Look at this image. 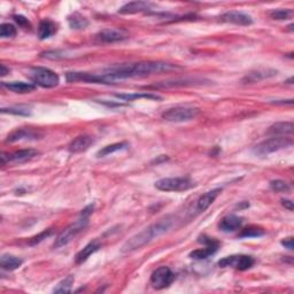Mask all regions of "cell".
I'll return each instance as SVG.
<instances>
[{
	"label": "cell",
	"mask_w": 294,
	"mask_h": 294,
	"mask_svg": "<svg viewBox=\"0 0 294 294\" xmlns=\"http://www.w3.org/2000/svg\"><path fill=\"white\" fill-rule=\"evenodd\" d=\"M281 245H283L285 248L289 249V251H293V238L292 237L285 238L284 240H281Z\"/></svg>",
	"instance_id": "38"
},
{
	"label": "cell",
	"mask_w": 294,
	"mask_h": 294,
	"mask_svg": "<svg viewBox=\"0 0 294 294\" xmlns=\"http://www.w3.org/2000/svg\"><path fill=\"white\" fill-rule=\"evenodd\" d=\"M99 40L103 43H118L122 42L129 38L128 31L124 29H118V28H108V29H104L96 35Z\"/></svg>",
	"instance_id": "12"
},
{
	"label": "cell",
	"mask_w": 294,
	"mask_h": 294,
	"mask_svg": "<svg viewBox=\"0 0 294 294\" xmlns=\"http://www.w3.org/2000/svg\"><path fill=\"white\" fill-rule=\"evenodd\" d=\"M0 36L3 38H13L16 36V28L11 23H3L0 26Z\"/></svg>",
	"instance_id": "33"
},
{
	"label": "cell",
	"mask_w": 294,
	"mask_h": 294,
	"mask_svg": "<svg viewBox=\"0 0 294 294\" xmlns=\"http://www.w3.org/2000/svg\"><path fill=\"white\" fill-rule=\"evenodd\" d=\"M281 205H283V206L285 207V208H287L288 211H293V203L291 200H281Z\"/></svg>",
	"instance_id": "39"
},
{
	"label": "cell",
	"mask_w": 294,
	"mask_h": 294,
	"mask_svg": "<svg viewBox=\"0 0 294 294\" xmlns=\"http://www.w3.org/2000/svg\"><path fill=\"white\" fill-rule=\"evenodd\" d=\"M116 98L122 99L124 102H132V100L147 99V100H161V96L156 95L151 92H138V93H121L115 94Z\"/></svg>",
	"instance_id": "26"
},
{
	"label": "cell",
	"mask_w": 294,
	"mask_h": 294,
	"mask_svg": "<svg viewBox=\"0 0 294 294\" xmlns=\"http://www.w3.org/2000/svg\"><path fill=\"white\" fill-rule=\"evenodd\" d=\"M94 143L93 137L83 135L76 137L74 140H71V143L68 146V150L70 153H74V154H77V153H82L87 151L92 145Z\"/></svg>",
	"instance_id": "16"
},
{
	"label": "cell",
	"mask_w": 294,
	"mask_h": 294,
	"mask_svg": "<svg viewBox=\"0 0 294 294\" xmlns=\"http://www.w3.org/2000/svg\"><path fill=\"white\" fill-rule=\"evenodd\" d=\"M38 135L30 129H18L12 132V134L7 137L6 142L7 143H16L20 140H31V139H37Z\"/></svg>",
	"instance_id": "22"
},
{
	"label": "cell",
	"mask_w": 294,
	"mask_h": 294,
	"mask_svg": "<svg viewBox=\"0 0 294 294\" xmlns=\"http://www.w3.org/2000/svg\"><path fill=\"white\" fill-rule=\"evenodd\" d=\"M30 78L36 86L52 88L58 86L60 77L55 71L45 67H34L30 70Z\"/></svg>",
	"instance_id": "5"
},
{
	"label": "cell",
	"mask_w": 294,
	"mask_h": 294,
	"mask_svg": "<svg viewBox=\"0 0 294 294\" xmlns=\"http://www.w3.org/2000/svg\"><path fill=\"white\" fill-rule=\"evenodd\" d=\"M74 281H75L74 276L72 275L67 276L66 278L62 279L58 285H56L55 288L53 289V292L54 293H70L72 285H74Z\"/></svg>",
	"instance_id": "29"
},
{
	"label": "cell",
	"mask_w": 294,
	"mask_h": 294,
	"mask_svg": "<svg viewBox=\"0 0 294 294\" xmlns=\"http://www.w3.org/2000/svg\"><path fill=\"white\" fill-rule=\"evenodd\" d=\"M194 186L193 180L188 177H169L155 182V187L163 192H183Z\"/></svg>",
	"instance_id": "7"
},
{
	"label": "cell",
	"mask_w": 294,
	"mask_h": 294,
	"mask_svg": "<svg viewBox=\"0 0 294 294\" xmlns=\"http://www.w3.org/2000/svg\"><path fill=\"white\" fill-rule=\"evenodd\" d=\"M14 21L19 24L20 27L24 28V29H29L30 28V22L28 21V19L24 18L22 15H14Z\"/></svg>",
	"instance_id": "37"
},
{
	"label": "cell",
	"mask_w": 294,
	"mask_h": 294,
	"mask_svg": "<svg viewBox=\"0 0 294 294\" xmlns=\"http://www.w3.org/2000/svg\"><path fill=\"white\" fill-rule=\"evenodd\" d=\"M271 19L273 20H278V21H284V20H288L292 19L293 16V11L288 10V8H280V10H273L270 13Z\"/></svg>",
	"instance_id": "32"
},
{
	"label": "cell",
	"mask_w": 294,
	"mask_h": 294,
	"mask_svg": "<svg viewBox=\"0 0 294 294\" xmlns=\"http://www.w3.org/2000/svg\"><path fill=\"white\" fill-rule=\"evenodd\" d=\"M264 230L259 227H254V225H251L244 230H241L239 237L240 238H255V237H261L264 235Z\"/></svg>",
	"instance_id": "31"
},
{
	"label": "cell",
	"mask_w": 294,
	"mask_h": 294,
	"mask_svg": "<svg viewBox=\"0 0 294 294\" xmlns=\"http://www.w3.org/2000/svg\"><path fill=\"white\" fill-rule=\"evenodd\" d=\"M7 72H10V69H7L5 64H2V66H0V74H2V76H5L7 75Z\"/></svg>",
	"instance_id": "40"
},
{
	"label": "cell",
	"mask_w": 294,
	"mask_h": 294,
	"mask_svg": "<svg viewBox=\"0 0 294 294\" xmlns=\"http://www.w3.org/2000/svg\"><path fill=\"white\" fill-rule=\"evenodd\" d=\"M277 75V71L275 70H257L255 72H251V74L247 75V77L245 79H247L248 82H256V80L263 79V78H268V77H272V76Z\"/></svg>",
	"instance_id": "30"
},
{
	"label": "cell",
	"mask_w": 294,
	"mask_h": 294,
	"mask_svg": "<svg viewBox=\"0 0 294 294\" xmlns=\"http://www.w3.org/2000/svg\"><path fill=\"white\" fill-rule=\"evenodd\" d=\"M175 280V273L168 267H160L153 271L151 276L152 286L156 289H163L170 286Z\"/></svg>",
	"instance_id": "9"
},
{
	"label": "cell",
	"mask_w": 294,
	"mask_h": 294,
	"mask_svg": "<svg viewBox=\"0 0 294 294\" xmlns=\"http://www.w3.org/2000/svg\"><path fill=\"white\" fill-rule=\"evenodd\" d=\"M219 241H215V243H212V244H208V245H205V248H200V249H195V251H193L190 253V256L192 259L194 260H205L207 259L213 254H215L217 252V249H219Z\"/></svg>",
	"instance_id": "23"
},
{
	"label": "cell",
	"mask_w": 294,
	"mask_h": 294,
	"mask_svg": "<svg viewBox=\"0 0 294 294\" xmlns=\"http://www.w3.org/2000/svg\"><path fill=\"white\" fill-rule=\"evenodd\" d=\"M294 131L293 122H277L269 128L268 134L275 137H285L292 135Z\"/></svg>",
	"instance_id": "21"
},
{
	"label": "cell",
	"mask_w": 294,
	"mask_h": 294,
	"mask_svg": "<svg viewBox=\"0 0 294 294\" xmlns=\"http://www.w3.org/2000/svg\"><path fill=\"white\" fill-rule=\"evenodd\" d=\"M23 264V261L18 256L11 255V254H4L0 259V267L4 270L7 271H13L19 269Z\"/></svg>",
	"instance_id": "25"
},
{
	"label": "cell",
	"mask_w": 294,
	"mask_h": 294,
	"mask_svg": "<svg viewBox=\"0 0 294 294\" xmlns=\"http://www.w3.org/2000/svg\"><path fill=\"white\" fill-rule=\"evenodd\" d=\"M255 263V260L249 255H231L223 257L219 261V267L221 268H233L237 270L245 271L252 268Z\"/></svg>",
	"instance_id": "8"
},
{
	"label": "cell",
	"mask_w": 294,
	"mask_h": 294,
	"mask_svg": "<svg viewBox=\"0 0 294 294\" xmlns=\"http://www.w3.org/2000/svg\"><path fill=\"white\" fill-rule=\"evenodd\" d=\"M292 145L293 139L288 138V137H272V138L265 139L262 143L257 144L253 152H254V154L259 156H267L271 154V153L291 147Z\"/></svg>",
	"instance_id": "3"
},
{
	"label": "cell",
	"mask_w": 294,
	"mask_h": 294,
	"mask_svg": "<svg viewBox=\"0 0 294 294\" xmlns=\"http://www.w3.org/2000/svg\"><path fill=\"white\" fill-rule=\"evenodd\" d=\"M128 147H129L128 143H115L112 145H107V146L103 147L102 150L96 153V156H98V158H104V156L113 154V153H115V152L127 150Z\"/></svg>",
	"instance_id": "28"
},
{
	"label": "cell",
	"mask_w": 294,
	"mask_h": 294,
	"mask_svg": "<svg viewBox=\"0 0 294 294\" xmlns=\"http://www.w3.org/2000/svg\"><path fill=\"white\" fill-rule=\"evenodd\" d=\"M100 248H102V244H100L98 240H94V241H92V243L87 244L85 247H84L83 249H80L77 254H76V257H75L76 263L82 264L83 262H85L88 257H90L92 254H94L95 252H98Z\"/></svg>",
	"instance_id": "20"
},
{
	"label": "cell",
	"mask_w": 294,
	"mask_h": 294,
	"mask_svg": "<svg viewBox=\"0 0 294 294\" xmlns=\"http://www.w3.org/2000/svg\"><path fill=\"white\" fill-rule=\"evenodd\" d=\"M175 220L171 216H167L164 219H161L158 222L150 225L146 229H144L143 231H140L131 237L130 239L126 241V244L123 245L121 248L122 253H131L137 249H140L144 246H146L147 244H150L152 240L159 238L160 236L164 235V233L170 230L172 225H174Z\"/></svg>",
	"instance_id": "2"
},
{
	"label": "cell",
	"mask_w": 294,
	"mask_h": 294,
	"mask_svg": "<svg viewBox=\"0 0 294 294\" xmlns=\"http://www.w3.org/2000/svg\"><path fill=\"white\" fill-rule=\"evenodd\" d=\"M200 114V110L198 107L193 106H176L162 113V119L168 122H188V121L194 120Z\"/></svg>",
	"instance_id": "4"
},
{
	"label": "cell",
	"mask_w": 294,
	"mask_h": 294,
	"mask_svg": "<svg viewBox=\"0 0 294 294\" xmlns=\"http://www.w3.org/2000/svg\"><path fill=\"white\" fill-rule=\"evenodd\" d=\"M152 10V4L147 2H132L128 3L119 10V14L132 15L138 13H146Z\"/></svg>",
	"instance_id": "17"
},
{
	"label": "cell",
	"mask_w": 294,
	"mask_h": 294,
	"mask_svg": "<svg viewBox=\"0 0 294 294\" xmlns=\"http://www.w3.org/2000/svg\"><path fill=\"white\" fill-rule=\"evenodd\" d=\"M68 23H69V27L71 29L76 30L85 29L88 26L87 19L79 13H72L71 15L68 16Z\"/></svg>",
	"instance_id": "27"
},
{
	"label": "cell",
	"mask_w": 294,
	"mask_h": 294,
	"mask_svg": "<svg viewBox=\"0 0 294 294\" xmlns=\"http://www.w3.org/2000/svg\"><path fill=\"white\" fill-rule=\"evenodd\" d=\"M270 187H271L272 191L279 192V193H288L289 190H291L289 185L286 182H284V180H281V179L271 180Z\"/></svg>",
	"instance_id": "34"
},
{
	"label": "cell",
	"mask_w": 294,
	"mask_h": 294,
	"mask_svg": "<svg viewBox=\"0 0 294 294\" xmlns=\"http://www.w3.org/2000/svg\"><path fill=\"white\" fill-rule=\"evenodd\" d=\"M220 20L222 22L237 24V26H251L253 23V19L248 14H245L243 12L238 11H229L220 16Z\"/></svg>",
	"instance_id": "13"
},
{
	"label": "cell",
	"mask_w": 294,
	"mask_h": 294,
	"mask_svg": "<svg viewBox=\"0 0 294 294\" xmlns=\"http://www.w3.org/2000/svg\"><path fill=\"white\" fill-rule=\"evenodd\" d=\"M3 86L6 87L14 93L19 94H26L30 93V92L36 90V86L34 83H27V82H3Z\"/></svg>",
	"instance_id": "19"
},
{
	"label": "cell",
	"mask_w": 294,
	"mask_h": 294,
	"mask_svg": "<svg viewBox=\"0 0 294 294\" xmlns=\"http://www.w3.org/2000/svg\"><path fill=\"white\" fill-rule=\"evenodd\" d=\"M182 69L177 64L163 61H144L138 63H127L120 66H113L105 69L104 75L110 83L116 79H127L132 77H144L161 72H169Z\"/></svg>",
	"instance_id": "1"
},
{
	"label": "cell",
	"mask_w": 294,
	"mask_h": 294,
	"mask_svg": "<svg viewBox=\"0 0 294 294\" xmlns=\"http://www.w3.org/2000/svg\"><path fill=\"white\" fill-rule=\"evenodd\" d=\"M68 82H86L94 84H110L104 74H90V72H67Z\"/></svg>",
	"instance_id": "11"
},
{
	"label": "cell",
	"mask_w": 294,
	"mask_h": 294,
	"mask_svg": "<svg viewBox=\"0 0 294 294\" xmlns=\"http://www.w3.org/2000/svg\"><path fill=\"white\" fill-rule=\"evenodd\" d=\"M244 223L243 217L237 215H228L221 220L219 228L223 232H233L239 230Z\"/></svg>",
	"instance_id": "18"
},
{
	"label": "cell",
	"mask_w": 294,
	"mask_h": 294,
	"mask_svg": "<svg viewBox=\"0 0 294 294\" xmlns=\"http://www.w3.org/2000/svg\"><path fill=\"white\" fill-rule=\"evenodd\" d=\"M52 232H53L52 230H46V231H44V232L40 233V235L34 237V238H31V240H30V245H36V244L40 243V241H43L44 239H46L48 236H51Z\"/></svg>",
	"instance_id": "36"
},
{
	"label": "cell",
	"mask_w": 294,
	"mask_h": 294,
	"mask_svg": "<svg viewBox=\"0 0 294 294\" xmlns=\"http://www.w3.org/2000/svg\"><path fill=\"white\" fill-rule=\"evenodd\" d=\"M205 79L201 78H176L172 80H166L155 84L153 86H148V88H168V87H176V86H192V85H201L204 84Z\"/></svg>",
	"instance_id": "14"
},
{
	"label": "cell",
	"mask_w": 294,
	"mask_h": 294,
	"mask_svg": "<svg viewBox=\"0 0 294 294\" xmlns=\"http://www.w3.org/2000/svg\"><path fill=\"white\" fill-rule=\"evenodd\" d=\"M221 192H222V188L217 187L214 188V190L212 191H208L200 197V198L197 200V204H195V212L200 214V213H204L206 212L207 209L212 206L213 203L216 200L217 197L221 194Z\"/></svg>",
	"instance_id": "15"
},
{
	"label": "cell",
	"mask_w": 294,
	"mask_h": 294,
	"mask_svg": "<svg viewBox=\"0 0 294 294\" xmlns=\"http://www.w3.org/2000/svg\"><path fill=\"white\" fill-rule=\"evenodd\" d=\"M2 113H8V114H14V115H22V116H29L30 112L28 108L23 107H8V108H2Z\"/></svg>",
	"instance_id": "35"
},
{
	"label": "cell",
	"mask_w": 294,
	"mask_h": 294,
	"mask_svg": "<svg viewBox=\"0 0 294 294\" xmlns=\"http://www.w3.org/2000/svg\"><path fill=\"white\" fill-rule=\"evenodd\" d=\"M56 31H58V28H56V24L53 21L43 20V21H40L38 27V37L40 39H47L55 35Z\"/></svg>",
	"instance_id": "24"
},
{
	"label": "cell",
	"mask_w": 294,
	"mask_h": 294,
	"mask_svg": "<svg viewBox=\"0 0 294 294\" xmlns=\"http://www.w3.org/2000/svg\"><path fill=\"white\" fill-rule=\"evenodd\" d=\"M36 155H38V152L36 150H31V148H28V150L16 151L13 153H3L2 163L3 164L23 163V162H27V161L31 160L32 158H35Z\"/></svg>",
	"instance_id": "10"
},
{
	"label": "cell",
	"mask_w": 294,
	"mask_h": 294,
	"mask_svg": "<svg viewBox=\"0 0 294 294\" xmlns=\"http://www.w3.org/2000/svg\"><path fill=\"white\" fill-rule=\"evenodd\" d=\"M88 224V217L86 216H82L78 221H76L75 223L70 224L69 227H67L64 230L59 233L58 237L55 238L54 248H60L62 246H66L67 244H69L70 241L75 238L78 233L82 232L84 229L87 227Z\"/></svg>",
	"instance_id": "6"
}]
</instances>
